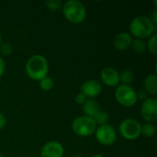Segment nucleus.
Instances as JSON below:
<instances>
[{"instance_id":"nucleus-12","label":"nucleus","mask_w":157,"mask_h":157,"mask_svg":"<svg viewBox=\"0 0 157 157\" xmlns=\"http://www.w3.org/2000/svg\"><path fill=\"white\" fill-rule=\"evenodd\" d=\"M132 43V37L130 33L121 32L116 35L113 40V46L118 51H126L128 50Z\"/></svg>"},{"instance_id":"nucleus-29","label":"nucleus","mask_w":157,"mask_h":157,"mask_svg":"<svg viewBox=\"0 0 157 157\" xmlns=\"http://www.w3.org/2000/svg\"><path fill=\"white\" fill-rule=\"evenodd\" d=\"M73 157H83V156H82L81 155H79V154H77V155H74V156H73Z\"/></svg>"},{"instance_id":"nucleus-27","label":"nucleus","mask_w":157,"mask_h":157,"mask_svg":"<svg viewBox=\"0 0 157 157\" xmlns=\"http://www.w3.org/2000/svg\"><path fill=\"white\" fill-rule=\"evenodd\" d=\"M6 126V118L3 115V113L0 111V130L3 129Z\"/></svg>"},{"instance_id":"nucleus-4","label":"nucleus","mask_w":157,"mask_h":157,"mask_svg":"<svg viewBox=\"0 0 157 157\" xmlns=\"http://www.w3.org/2000/svg\"><path fill=\"white\" fill-rule=\"evenodd\" d=\"M98 125L96 121L89 117L80 116L74 120L72 123V130L75 134L81 137H88L95 133Z\"/></svg>"},{"instance_id":"nucleus-11","label":"nucleus","mask_w":157,"mask_h":157,"mask_svg":"<svg viewBox=\"0 0 157 157\" xmlns=\"http://www.w3.org/2000/svg\"><path fill=\"white\" fill-rule=\"evenodd\" d=\"M100 78L106 86L114 87L120 83V73L113 67H105L100 73Z\"/></svg>"},{"instance_id":"nucleus-30","label":"nucleus","mask_w":157,"mask_h":157,"mask_svg":"<svg viewBox=\"0 0 157 157\" xmlns=\"http://www.w3.org/2000/svg\"><path fill=\"white\" fill-rule=\"evenodd\" d=\"M2 44V35H1V32H0V45Z\"/></svg>"},{"instance_id":"nucleus-13","label":"nucleus","mask_w":157,"mask_h":157,"mask_svg":"<svg viewBox=\"0 0 157 157\" xmlns=\"http://www.w3.org/2000/svg\"><path fill=\"white\" fill-rule=\"evenodd\" d=\"M101 107L99 103L95 99H86V102L82 105V110L85 116L89 118H94L100 110Z\"/></svg>"},{"instance_id":"nucleus-6","label":"nucleus","mask_w":157,"mask_h":157,"mask_svg":"<svg viewBox=\"0 0 157 157\" xmlns=\"http://www.w3.org/2000/svg\"><path fill=\"white\" fill-rule=\"evenodd\" d=\"M142 125L133 119H126L122 121L119 126V132L121 137L128 141H133L140 137Z\"/></svg>"},{"instance_id":"nucleus-14","label":"nucleus","mask_w":157,"mask_h":157,"mask_svg":"<svg viewBox=\"0 0 157 157\" xmlns=\"http://www.w3.org/2000/svg\"><path fill=\"white\" fill-rule=\"evenodd\" d=\"M144 90L151 95H155L157 93V76L155 74L148 75L144 81Z\"/></svg>"},{"instance_id":"nucleus-3","label":"nucleus","mask_w":157,"mask_h":157,"mask_svg":"<svg viewBox=\"0 0 157 157\" xmlns=\"http://www.w3.org/2000/svg\"><path fill=\"white\" fill-rule=\"evenodd\" d=\"M131 33L135 39H144L155 34V26L146 16H138L134 17L130 24Z\"/></svg>"},{"instance_id":"nucleus-9","label":"nucleus","mask_w":157,"mask_h":157,"mask_svg":"<svg viewBox=\"0 0 157 157\" xmlns=\"http://www.w3.org/2000/svg\"><path fill=\"white\" fill-rule=\"evenodd\" d=\"M141 115L147 122H153L157 119V100L148 98L143 101L141 106Z\"/></svg>"},{"instance_id":"nucleus-10","label":"nucleus","mask_w":157,"mask_h":157,"mask_svg":"<svg viewBox=\"0 0 157 157\" xmlns=\"http://www.w3.org/2000/svg\"><path fill=\"white\" fill-rule=\"evenodd\" d=\"M64 149L62 144L56 141L46 143L40 150V157H63Z\"/></svg>"},{"instance_id":"nucleus-16","label":"nucleus","mask_w":157,"mask_h":157,"mask_svg":"<svg viewBox=\"0 0 157 157\" xmlns=\"http://www.w3.org/2000/svg\"><path fill=\"white\" fill-rule=\"evenodd\" d=\"M156 133V127L153 122H146L141 128V134L145 137H153Z\"/></svg>"},{"instance_id":"nucleus-22","label":"nucleus","mask_w":157,"mask_h":157,"mask_svg":"<svg viewBox=\"0 0 157 157\" xmlns=\"http://www.w3.org/2000/svg\"><path fill=\"white\" fill-rule=\"evenodd\" d=\"M0 52L3 55H9L12 52V46L9 43H2L0 45Z\"/></svg>"},{"instance_id":"nucleus-20","label":"nucleus","mask_w":157,"mask_h":157,"mask_svg":"<svg viewBox=\"0 0 157 157\" xmlns=\"http://www.w3.org/2000/svg\"><path fill=\"white\" fill-rule=\"evenodd\" d=\"M146 49L149 50V52L154 54V55H156L157 54V35L156 34H153L147 44H146Z\"/></svg>"},{"instance_id":"nucleus-18","label":"nucleus","mask_w":157,"mask_h":157,"mask_svg":"<svg viewBox=\"0 0 157 157\" xmlns=\"http://www.w3.org/2000/svg\"><path fill=\"white\" fill-rule=\"evenodd\" d=\"M93 120L96 121L97 125H98V124H99V126H100V125H104V124H107L108 121H109V113H108L107 111L101 109V110L93 118Z\"/></svg>"},{"instance_id":"nucleus-17","label":"nucleus","mask_w":157,"mask_h":157,"mask_svg":"<svg viewBox=\"0 0 157 157\" xmlns=\"http://www.w3.org/2000/svg\"><path fill=\"white\" fill-rule=\"evenodd\" d=\"M132 51L136 53H144L146 49V43L142 39H135L132 40V43L131 45Z\"/></svg>"},{"instance_id":"nucleus-21","label":"nucleus","mask_w":157,"mask_h":157,"mask_svg":"<svg viewBox=\"0 0 157 157\" xmlns=\"http://www.w3.org/2000/svg\"><path fill=\"white\" fill-rule=\"evenodd\" d=\"M44 4L48 9L52 10V11H57L63 6L61 0H47V1H45Z\"/></svg>"},{"instance_id":"nucleus-28","label":"nucleus","mask_w":157,"mask_h":157,"mask_svg":"<svg viewBox=\"0 0 157 157\" xmlns=\"http://www.w3.org/2000/svg\"><path fill=\"white\" fill-rule=\"evenodd\" d=\"M90 157H105L103 156V155H92V156Z\"/></svg>"},{"instance_id":"nucleus-24","label":"nucleus","mask_w":157,"mask_h":157,"mask_svg":"<svg viewBox=\"0 0 157 157\" xmlns=\"http://www.w3.org/2000/svg\"><path fill=\"white\" fill-rule=\"evenodd\" d=\"M86 97H85L84 95H82L81 93L77 94V95L75 96V101L77 104H79V105H83V104L86 102Z\"/></svg>"},{"instance_id":"nucleus-26","label":"nucleus","mask_w":157,"mask_h":157,"mask_svg":"<svg viewBox=\"0 0 157 157\" xmlns=\"http://www.w3.org/2000/svg\"><path fill=\"white\" fill-rule=\"evenodd\" d=\"M150 19H151V21L154 23V25L155 26H156L157 24V10L156 9H155L154 11H153V13H152V16H151V17H149Z\"/></svg>"},{"instance_id":"nucleus-1","label":"nucleus","mask_w":157,"mask_h":157,"mask_svg":"<svg viewBox=\"0 0 157 157\" xmlns=\"http://www.w3.org/2000/svg\"><path fill=\"white\" fill-rule=\"evenodd\" d=\"M25 70L30 79L40 81L41 78L47 76L49 72V63L44 56L35 54L28 59L25 65Z\"/></svg>"},{"instance_id":"nucleus-15","label":"nucleus","mask_w":157,"mask_h":157,"mask_svg":"<svg viewBox=\"0 0 157 157\" xmlns=\"http://www.w3.org/2000/svg\"><path fill=\"white\" fill-rule=\"evenodd\" d=\"M133 79H134V74L130 69L123 70L120 74V82H121V85H128V86H130V84L132 83Z\"/></svg>"},{"instance_id":"nucleus-8","label":"nucleus","mask_w":157,"mask_h":157,"mask_svg":"<svg viewBox=\"0 0 157 157\" xmlns=\"http://www.w3.org/2000/svg\"><path fill=\"white\" fill-rule=\"evenodd\" d=\"M102 92V86L100 82L96 79H90L84 82L80 86V93L86 97V99H94L98 98Z\"/></svg>"},{"instance_id":"nucleus-5","label":"nucleus","mask_w":157,"mask_h":157,"mask_svg":"<svg viewBox=\"0 0 157 157\" xmlns=\"http://www.w3.org/2000/svg\"><path fill=\"white\" fill-rule=\"evenodd\" d=\"M116 100L123 107L130 108L137 103V92L128 85H120L115 91Z\"/></svg>"},{"instance_id":"nucleus-2","label":"nucleus","mask_w":157,"mask_h":157,"mask_svg":"<svg viewBox=\"0 0 157 157\" xmlns=\"http://www.w3.org/2000/svg\"><path fill=\"white\" fill-rule=\"evenodd\" d=\"M63 13L72 24H80L86 17V8L79 0H68L63 5Z\"/></svg>"},{"instance_id":"nucleus-19","label":"nucleus","mask_w":157,"mask_h":157,"mask_svg":"<svg viewBox=\"0 0 157 157\" xmlns=\"http://www.w3.org/2000/svg\"><path fill=\"white\" fill-rule=\"evenodd\" d=\"M39 84H40V87L43 91H50L54 86V81L52 77L45 76L39 81Z\"/></svg>"},{"instance_id":"nucleus-23","label":"nucleus","mask_w":157,"mask_h":157,"mask_svg":"<svg viewBox=\"0 0 157 157\" xmlns=\"http://www.w3.org/2000/svg\"><path fill=\"white\" fill-rule=\"evenodd\" d=\"M148 93L144 90V89H141L138 93H137V98L138 99H141L143 101H144L145 99L148 98Z\"/></svg>"},{"instance_id":"nucleus-25","label":"nucleus","mask_w":157,"mask_h":157,"mask_svg":"<svg viewBox=\"0 0 157 157\" xmlns=\"http://www.w3.org/2000/svg\"><path fill=\"white\" fill-rule=\"evenodd\" d=\"M5 68H6L5 61H4L3 58L0 56V77L3 75V74H4V72H5Z\"/></svg>"},{"instance_id":"nucleus-31","label":"nucleus","mask_w":157,"mask_h":157,"mask_svg":"<svg viewBox=\"0 0 157 157\" xmlns=\"http://www.w3.org/2000/svg\"><path fill=\"white\" fill-rule=\"evenodd\" d=\"M0 157H6L5 155H0Z\"/></svg>"},{"instance_id":"nucleus-7","label":"nucleus","mask_w":157,"mask_h":157,"mask_svg":"<svg viewBox=\"0 0 157 157\" xmlns=\"http://www.w3.org/2000/svg\"><path fill=\"white\" fill-rule=\"evenodd\" d=\"M95 136L97 141L105 146L112 145L117 140V132L115 129L109 123L98 127L95 132Z\"/></svg>"}]
</instances>
